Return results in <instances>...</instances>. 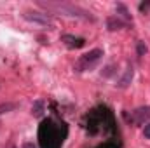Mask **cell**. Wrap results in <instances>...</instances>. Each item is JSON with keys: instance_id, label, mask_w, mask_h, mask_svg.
I'll use <instances>...</instances> for the list:
<instances>
[{"instance_id": "6", "label": "cell", "mask_w": 150, "mask_h": 148, "mask_svg": "<svg viewBox=\"0 0 150 148\" xmlns=\"http://www.w3.org/2000/svg\"><path fill=\"white\" fill-rule=\"evenodd\" d=\"M61 40L68 45V47H82L84 45V38H75L72 35H63Z\"/></svg>"}, {"instance_id": "11", "label": "cell", "mask_w": 150, "mask_h": 148, "mask_svg": "<svg viewBox=\"0 0 150 148\" xmlns=\"http://www.w3.org/2000/svg\"><path fill=\"white\" fill-rule=\"evenodd\" d=\"M23 148H35V145H33V143H30V141H28V143H25V145H23Z\"/></svg>"}, {"instance_id": "3", "label": "cell", "mask_w": 150, "mask_h": 148, "mask_svg": "<svg viewBox=\"0 0 150 148\" xmlns=\"http://www.w3.org/2000/svg\"><path fill=\"white\" fill-rule=\"evenodd\" d=\"M23 18L30 23H35L40 26H52L54 25V19L51 18V14L47 12H40V11H25L23 12Z\"/></svg>"}, {"instance_id": "1", "label": "cell", "mask_w": 150, "mask_h": 148, "mask_svg": "<svg viewBox=\"0 0 150 148\" xmlns=\"http://www.w3.org/2000/svg\"><path fill=\"white\" fill-rule=\"evenodd\" d=\"M40 5L45 7V9H51V11H58V12H61L65 16H72V18H89L87 16L89 12H86L80 7L70 5V4H49V2L45 4V2H40Z\"/></svg>"}, {"instance_id": "8", "label": "cell", "mask_w": 150, "mask_h": 148, "mask_svg": "<svg viewBox=\"0 0 150 148\" xmlns=\"http://www.w3.org/2000/svg\"><path fill=\"white\" fill-rule=\"evenodd\" d=\"M16 108V105L14 103H5V105H0V115L2 113H7V111H11V110H14Z\"/></svg>"}, {"instance_id": "7", "label": "cell", "mask_w": 150, "mask_h": 148, "mask_svg": "<svg viewBox=\"0 0 150 148\" xmlns=\"http://www.w3.org/2000/svg\"><path fill=\"white\" fill-rule=\"evenodd\" d=\"M108 30H119V28H122L124 26V23L120 21V19H117V18H108Z\"/></svg>"}, {"instance_id": "10", "label": "cell", "mask_w": 150, "mask_h": 148, "mask_svg": "<svg viewBox=\"0 0 150 148\" xmlns=\"http://www.w3.org/2000/svg\"><path fill=\"white\" fill-rule=\"evenodd\" d=\"M143 134H145V138H147V140H150V124H147V125H145Z\"/></svg>"}, {"instance_id": "4", "label": "cell", "mask_w": 150, "mask_h": 148, "mask_svg": "<svg viewBox=\"0 0 150 148\" xmlns=\"http://www.w3.org/2000/svg\"><path fill=\"white\" fill-rule=\"evenodd\" d=\"M131 120H133L134 124H143L145 120H150V106L134 110L133 111V115H131Z\"/></svg>"}, {"instance_id": "2", "label": "cell", "mask_w": 150, "mask_h": 148, "mask_svg": "<svg viewBox=\"0 0 150 148\" xmlns=\"http://www.w3.org/2000/svg\"><path fill=\"white\" fill-rule=\"evenodd\" d=\"M103 56V51L101 49H93L91 52H87V54H84L79 61H77V70L79 72H84V70H91V68H94L96 66V63L100 61V58Z\"/></svg>"}, {"instance_id": "9", "label": "cell", "mask_w": 150, "mask_h": 148, "mask_svg": "<svg viewBox=\"0 0 150 148\" xmlns=\"http://www.w3.org/2000/svg\"><path fill=\"white\" fill-rule=\"evenodd\" d=\"M145 52H147V45H145L143 42H138V54H140V56H143Z\"/></svg>"}, {"instance_id": "5", "label": "cell", "mask_w": 150, "mask_h": 148, "mask_svg": "<svg viewBox=\"0 0 150 148\" xmlns=\"http://www.w3.org/2000/svg\"><path fill=\"white\" fill-rule=\"evenodd\" d=\"M133 73H134L133 66H127V68H126V73L122 75V78L119 80V84H117V85H119L120 89H126V87L131 84V80H133Z\"/></svg>"}]
</instances>
